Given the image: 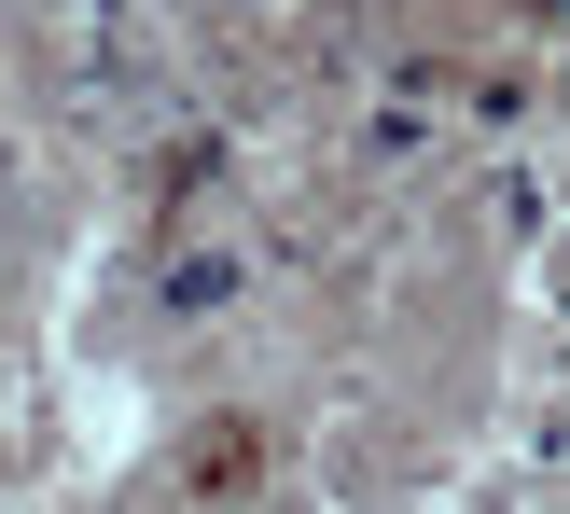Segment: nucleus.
I'll use <instances>...</instances> for the list:
<instances>
[]
</instances>
